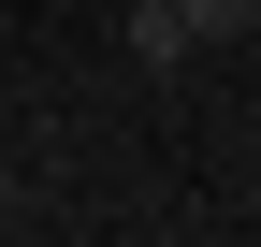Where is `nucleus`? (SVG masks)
<instances>
[{"instance_id": "nucleus-1", "label": "nucleus", "mask_w": 261, "mask_h": 247, "mask_svg": "<svg viewBox=\"0 0 261 247\" xmlns=\"http://www.w3.org/2000/svg\"><path fill=\"white\" fill-rule=\"evenodd\" d=\"M116 44L145 58V73H174V58H189V0H130V15H116Z\"/></svg>"}, {"instance_id": "nucleus-2", "label": "nucleus", "mask_w": 261, "mask_h": 247, "mask_svg": "<svg viewBox=\"0 0 261 247\" xmlns=\"http://www.w3.org/2000/svg\"><path fill=\"white\" fill-rule=\"evenodd\" d=\"M261 29V0H189V44H247Z\"/></svg>"}, {"instance_id": "nucleus-3", "label": "nucleus", "mask_w": 261, "mask_h": 247, "mask_svg": "<svg viewBox=\"0 0 261 247\" xmlns=\"http://www.w3.org/2000/svg\"><path fill=\"white\" fill-rule=\"evenodd\" d=\"M203 247H232V233H203Z\"/></svg>"}]
</instances>
